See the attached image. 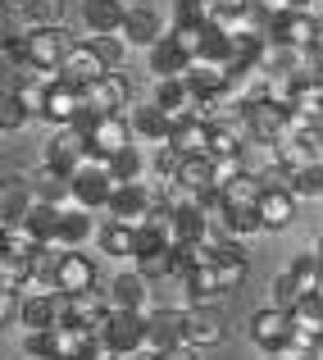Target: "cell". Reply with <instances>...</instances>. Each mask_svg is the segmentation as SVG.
I'll return each mask as SVG.
<instances>
[{
	"label": "cell",
	"mask_w": 323,
	"mask_h": 360,
	"mask_svg": "<svg viewBox=\"0 0 323 360\" xmlns=\"http://www.w3.org/2000/svg\"><path fill=\"white\" fill-rule=\"evenodd\" d=\"M23 46H27V69H64V55L78 41L64 23H51V27H27Z\"/></svg>",
	"instance_id": "cell-1"
},
{
	"label": "cell",
	"mask_w": 323,
	"mask_h": 360,
	"mask_svg": "<svg viewBox=\"0 0 323 360\" xmlns=\"http://www.w3.org/2000/svg\"><path fill=\"white\" fill-rule=\"evenodd\" d=\"M91 160V146H87V132L78 128V123H69V128H55V137L46 141V169H55V174L73 178L82 165Z\"/></svg>",
	"instance_id": "cell-2"
},
{
	"label": "cell",
	"mask_w": 323,
	"mask_h": 360,
	"mask_svg": "<svg viewBox=\"0 0 323 360\" xmlns=\"http://www.w3.org/2000/svg\"><path fill=\"white\" fill-rule=\"evenodd\" d=\"M287 105H278V101H246V132H251V141H260V146H278L282 137H287Z\"/></svg>",
	"instance_id": "cell-3"
},
{
	"label": "cell",
	"mask_w": 323,
	"mask_h": 360,
	"mask_svg": "<svg viewBox=\"0 0 323 360\" xmlns=\"http://www.w3.org/2000/svg\"><path fill=\"white\" fill-rule=\"evenodd\" d=\"M114 178H110V169H105V160H87V165L73 174V205H82V210H105L110 205V196H114Z\"/></svg>",
	"instance_id": "cell-4"
},
{
	"label": "cell",
	"mask_w": 323,
	"mask_h": 360,
	"mask_svg": "<svg viewBox=\"0 0 323 360\" xmlns=\"http://www.w3.org/2000/svg\"><path fill=\"white\" fill-rule=\"evenodd\" d=\"M296 338V324H291V310H278V306H264L251 315V342L260 347L264 356H278L282 347Z\"/></svg>",
	"instance_id": "cell-5"
},
{
	"label": "cell",
	"mask_w": 323,
	"mask_h": 360,
	"mask_svg": "<svg viewBox=\"0 0 323 360\" xmlns=\"http://www.w3.org/2000/svg\"><path fill=\"white\" fill-rule=\"evenodd\" d=\"M110 219L128 224V229H141V224L155 214V196H150V183H119L105 205Z\"/></svg>",
	"instance_id": "cell-6"
},
{
	"label": "cell",
	"mask_w": 323,
	"mask_h": 360,
	"mask_svg": "<svg viewBox=\"0 0 323 360\" xmlns=\"http://www.w3.org/2000/svg\"><path fill=\"white\" fill-rule=\"evenodd\" d=\"M132 141H137V132H132L128 115H100L91 123V132H87L91 160H110V155H119V150H128Z\"/></svg>",
	"instance_id": "cell-7"
},
{
	"label": "cell",
	"mask_w": 323,
	"mask_h": 360,
	"mask_svg": "<svg viewBox=\"0 0 323 360\" xmlns=\"http://www.w3.org/2000/svg\"><path fill=\"white\" fill-rule=\"evenodd\" d=\"M319 32H323V23L310 14V9H291V14H282V18H273V23H269V37H273V41H282L287 51H315Z\"/></svg>",
	"instance_id": "cell-8"
},
{
	"label": "cell",
	"mask_w": 323,
	"mask_h": 360,
	"mask_svg": "<svg viewBox=\"0 0 323 360\" xmlns=\"http://www.w3.org/2000/svg\"><path fill=\"white\" fill-rule=\"evenodd\" d=\"M55 288L69 292V297H78V292H96L100 288V260L87 255L82 246H78V251H64L60 274H55Z\"/></svg>",
	"instance_id": "cell-9"
},
{
	"label": "cell",
	"mask_w": 323,
	"mask_h": 360,
	"mask_svg": "<svg viewBox=\"0 0 323 360\" xmlns=\"http://www.w3.org/2000/svg\"><path fill=\"white\" fill-rule=\"evenodd\" d=\"M82 96H87V110H96V115H128L132 82L123 78L119 69H110L105 78H96L91 87H82Z\"/></svg>",
	"instance_id": "cell-10"
},
{
	"label": "cell",
	"mask_w": 323,
	"mask_h": 360,
	"mask_svg": "<svg viewBox=\"0 0 323 360\" xmlns=\"http://www.w3.org/2000/svg\"><path fill=\"white\" fill-rule=\"evenodd\" d=\"M183 333H187V342L192 347H218L223 342V333H228V319H223V310H214V306H187L183 310Z\"/></svg>",
	"instance_id": "cell-11"
},
{
	"label": "cell",
	"mask_w": 323,
	"mask_h": 360,
	"mask_svg": "<svg viewBox=\"0 0 323 360\" xmlns=\"http://www.w3.org/2000/svg\"><path fill=\"white\" fill-rule=\"evenodd\" d=\"M187 342V333H183V310H173V306H155L146 315V347L150 352H173V347H183Z\"/></svg>",
	"instance_id": "cell-12"
},
{
	"label": "cell",
	"mask_w": 323,
	"mask_h": 360,
	"mask_svg": "<svg viewBox=\"0 0 323 360\" xmlns=\"http://www.w3.org/2000/svg\"><path fill=\"white\" fill-rule=\"evenodd\" d=\"M105 342L119 356L146 352V315H141V310H114V319H110V328H105Z\"/></svg>",
	"instance_id": "cell-13"
},
{
	"label": "cell",
	"mask_w": 323,
	"mask_h": 360,
	"mask_svg": "<svg viewBox=\"0 0 323 360\" xmlns=\"http://www.w3.org/2000/svg\"><path fill=\"white\" fill-rule=\"evenodd\" d=\"M128 119H132V132H137V141H150V146H169V141H173L178 119L169 115V110H159L155 101H150V105L128 110Z\"/></svg>",
	"instance_id": "cell-14"
},
{
	"label": "cell",
	"mask_w": 323,
	"mask_h": 360,
	"mask_svg": "<svg viewBox=\"0 0 323 360\" xmlns=\"http://www.w3.org/2000/svg\"><path fill=\"white\" fill-rule=\"evenodd\" d=\"M60 292H27L23 297V315H18V328L23 333H46V328H60Z\"/></svg>",
	"instance_id": "cell-15"
},
{
	"label": "cell",
	"mask_w": 323,
	"mask_h": 360,
	"mask_svg": "<svg viewBox=\"0 0 323 360\" xmlns=\"http://www.w3.org/2000/svg\"><path fill=\"white\" fill-rule=\"evenodd\" d=\"M146 64H150V73H155V82L159 78H187V73L196 69V60L173 41V32H164L155 46H150V60Z\"/></svg>",
	"instance_id": "cell-16"
},
{
	"label": "cell",
	"mask_w": 323,
	"mask_h": 360,
	"mask_svg": "<svg viewBox=\"0 0 323 360\" xmlns=\"http://www.w3.org/2000/svg\"><path fill=\"white\" fill-rule=\"evenodd\" d=\"M150 297H155V292H150V278L141 269H128L110 283L114 310H141V315H150Z\"/></svg>",
	"instance_id": "cell-17"
},
{
	"label": "cell",
	"mask_w": 323,
	"mask_h": 360,
	"mask_svg": "<svg viewBox=\"0 0 323 360\" xmlns=\"http://www.w3.org/2000/svg\"><path fill=\"white\" fill-rule=\"evenodd\" d=\"M82 110H87L82 87L64 78V82H55V87H51V101H46V115H41V119H51L55 128H69V123H78Z\"/></svg>",
	"instance_id": "cell-18"
},
{
	"label": "cell",
	"mask_w": 323,
	"mask_h": 360,
	"mask_svg": "<svg viewBox=\"0 0 323 360\" xmlns=\"http://www.w3.org/2000/svg\"><path fill=\"white\" fill-rule=\"evenodd\" d=\"M110 73V64L96 55V46H91V37L87 41H78L69 55H64V78L69 82H78V87H91L96 78H105Z\"/></svg>",
	"instance_id": "cell-19"
},
{
	"label": "cell",
	"mask_w": 323,
	"mask_h": 360,
	"mask_svg": "<svg viewBox=\"0 0 323 360\" xmlns=\"http://www.w3.org/2000/svg\"><path fill=\"white\" fill-rule=\"evenodd\" d=\"M82 23L91 37H114L128 23V5L123 0H82Z\"/></svg>",
	"instance_id": "cell-20"
},
{
	"label": "cell",
	"mask_w": 323,
	"mask_h": 360,
	"mask_svg": "<svg viewBox=\"0 0 323 360\" xmlns=\"http://www.w3.org/2000/svg\"><path fill=\"white\" fill-rule=\"evenodd\" d=\"M27 229V238L32 242H55L60 246V229H64V205H46V201H32L27 205V214L18 219Z\"/></svg>",
	"instance_id": "cell-21"
},
{
	"label": "cell",
	"mask_w": 323,
	"mask_h": 360,
	"mask_svg": "<svg viewBox=\"0 0 323 360\" xmlns=\"http://www.w3.org/2000/svg\"><path fill=\"white\" fill-rule=\"evenodd\" d=\"M210 132H214V123H210V119H201V115L192 110L187 119H178L173 141H169V146H178L183 155H210Z\"/></svg>",
	"instance_id": "cell-22"
},
{
	"label": "cell",
	"mask_w": 323,
	"mask_h": 360,
	"mask_svg": "<svg viewBox=\"0 0 323 360\" xmlns=\"http://www.w3.org/2000/svg\"><path fill=\"white\" fill-rule=\"evenodd\" d=\"M159 37H164V27H159V14L150 5H132L128 9V23H123V41L128 46H155Z\"/></svg>",
	"instance_id": "cell-23"
},
{
	"label": "cell",
	"mask_w": 323,
	"mask_h": 360,
	"mask_svg": "<svg viewBox=\"0 0 323 360\" xmlns=\"http://www.w3.org/2000/svg\"><path fill=\"white\" fill-rule=\"evenodd\" d=\"M155 105L159 110H169L173 119H187L196 110V91H192V82L187 78H159L155 82Z\"/></svg>",
	"instance_id": "cell-24"
},
{
	"label": "cell",
	"mask_w": 323,
	"mask_h": 360,
	"mask_svg": "<svg viewBox=\"0 0 323 360\" xmlns=\"http://www.w3.org/2000/svg\"><path fill=\"white\" fill-rule=\"evenodd\" d=\"M296 192H264L260 196V214H264V233H282L291 219H296Z\"/></svg>",
	"instance_id": "cell-25"
},
{
	"label": "cell",
	"mask_w": 323,
	"mask_h": 360,
	"mask_svg": "<svg viewBox=\"0 0 323 360\" xmlns=\"http://www.w3.org/2000/svg\"><path fill=\"white\" fill-rule=\"evenodd\" d=\"M183 292L187 306H210V301L223 292V278H218V264H201V269L183 274Z\"/></svg>",
	"instance_id": "cell-26"
},
{
	"label": "cell",
	"mask_w": 323,
	"mask_h": 360,
	"mask_svg": "<svg viewBox=\"0 0 323 360\" xmlns=\"http://www.w3.org/2000/svg\"><path fill=\"white\" fill-rule=\"evenodd\" d=\"M96 242H100V255H110V260H128V255H137V229H128V224H119V219L100 224Z\"/></svg>",
	"instance_id": "cell-27"
},
{
	"label": "cell",
	"mask_w": 323,
	"mask_h": 360,
	"mask_svg": "<svg viewBox=\"0 0 323 360\" xmlns=\"http://www.w3.org/2000/svg\"><path fill=\"white\" fill-rule=\"evenodd\" d=\"M319 150H323V141H319V137H282L278 146H273V160H278V165H287L291 174H296V169L315 165Z\"/></svg>",
	"instance_id": "cell-28"
},
{
	"label": "cell",
	"mask_w": 323,
	"mask_h": 360,
	"mask_svg": "<svg viewBox=\"0 0 323 360\" xmlns=\"http://www.w3.org/2000/svg\"><path fill=\"white\" fill-rule=\"evenodd\" d=\"M96 219H91V210H82V205H69L64 210V229H60V246L64 251H78V246H87L96 238Z\"/></svg>",
	"instance_id": "cell-29"
},
{
	"label": "cell",
	"mask_w": 323,
	"mask_h": 360,
	"mask_svg": "<svg viewBox=\"0 0 323 360\" xmlns=\"http://www.w3.org/2000/svg\"><path fill=\"white\" fill-rule=\"evenodd\" d=\"M291 324H296V338L319 342V338H323V292H310V297L296 301V310H291Z\"/></svg>",
	"instance_id": "cell-30"
},
{
	"label": "cell",
	"mask_w": 323,
	"mask_h": 360,
	"mask_svg": "<svg viewBox=\"0 0 323 360\" xmlns=\"http://www.w3.org/2000/svg\"><path fill=\"white\" fill-rule=\"evenodd\" d=\"M218 229L228 233V238H255V233H264V214L260 205H228L223 219H218Z\"/></svg>",
	"instance_id": "cell-31"
},
{
	"label": "cell",
	"mask_w": 323,
	"mask_h": 360,
	"mask_svg": "<svg viewBox=\"0 0 323 360\" xmlns=\"http://www.w3.org/2000/svg\"><path fill=\"white\" fill-rule=\"evenodd\" d=\"M32 201H46V205L73 201V178H64V174H55V169L41 165V174H37V183H32ZM64 210H69V205H64Z\"/></svg>",
	"instance_id": "cell-32"
},
{
	"label": "cell",
	"mask_w": 323,
	"mask_h": 360,
	"mask_svg": "<svg viewBox=\"0 0 323 360\" xmlns=\"http://www.w3.org/2000/svg\"><path fill=\"white\" fill-rule=\"evenodd\" d=\"M178 183H183L187 196L205 192V187H214V160L210 155H187L183 160V174H178Z\"/></svg>",
	"instance_id": "cell-33"
},
{
	"label": "cell",
	"mask_w": 323,
	"mask_h": 360,
	"mask_svg": "<svg viewBox=\"0 0 323 360\" xmlns=\"http://www.w3.org/2000/svg\"><path fill=\"white\" fill-rule=\"evenodd\" d=\"M105 169H110L114 183H141V174H146V160H141L137 141H132L128 150H119V155H110V160H105Z\"/></svg>",
	"instance_id": "cell-34"
},
{
	"label": "cell",
	"mask_w": 323,
	"mask_h": 360,
	"mask_svg": "<svg viewBox=\"0 0 323 360\" xmlns=\"http://www.w3.org/2000/svg\"><path fill=\"white\" fill-rule=\"evenodd\" d=\"M305 297L301 292V283H296V274L291 269H282V274H273V283H269V306H278V310H296V301Z\"/></svg>",
	"instance_id": "cell-35"
},
{
	"label": "cell",
	"mask_w": 323,
	"mask_h": 360,
	"mask_svg": "<svg viewBox=\"0 0 323 360\" xmlns=\"http://www.w3.org/2000/svg\"><path fill=\"white\" fill-rule=\"evenodd\" d=\"M287 269L296 274V283H301V292H305V297H310V292H319V278H323V260H319L315 251L296 255V260H291Z\"/></svg>",
	"instance_id": "cell-36"
},
{
	"label": "cell",
	"mask_w": 323,
	"mask_h": 360,
	"mask_svg": "<svg viewBox=\"0 0 323 360\" xmlns=\"http://www.w3.org/2000/svg\"><path fill=\"white\" fill-rule=\"evenodd\" d=\"M291 192H296L301 201H315V196H323V165H319V160L291 174Z\"/></svg>",
	"instance_id": "cell-37"
},
{
	"label": "cell",
	"mask_w": 323,
	"mask_h": 360,
	"mask_svg": "<svg viewBox=\"0 0 323 360\" xmlns=\"http://www.w3.org/2000/svg\"><path fill=\"white\" fill-rule=\"evenodd\" d=\"M27 119H32V115H27V105L14 96V87H9V91H5V101H0V128H5V132H18Z\"/></svg>",
	"instance_id": "cell-38"
},
{
	"label": "cell",
	"mask_w": 323,
	"mask_h": 360,
	"mask_svg": "<svg viewBox=\"0 0 323 360\" xmlns=\"http://www.w3.org/2000/svg\"><path fill=\"white\" fill-rule=\"evenodd\" d=\"M255 178H260L264 192H291V169L278 165V160H269L264 169H255Z\"/></svg>",
	"instance_id": "cell-39"
},
{
	"label": "cell",
	"mask_w": 323,
	"mask_h": 360,
	"mask_svg": "<svg viewBox=\"0 0 323 360\" xmlns=\"http://www.w3.org/2000/svg\"><path fill=\"white\" fill-rule=\"evenodd\" d=\"M51 23H64V0H37L27 9V27H51Z\"/></svg>",
	"instance_id": "cell-40"
},
{
	"label": "cell",
	"mask_w": 323,
	"mask_h": 360,
	"mask_svg": "<svg viewBox=\"0 0 323 360\" xmlns=\"http://www.w3.org/2000/svg\"><path fill=\"white\" fill-rule=\"evenodd\" d=\"M91 46H96V55L110 64V69H119L123 55H128V41H123V32H114V37H91Z\"/></svg>",
	"instance_id": "cell-41"
},
{
	"label": "cell",
	"mask_w": 323,
	"mask_h": 360,
	"mask_svg": "<svg viewBox=\"0 0 323 360\" xmlns=\"http://www.w3.org/2000/svg\"><path fill=\"white\" fill-rule=\"evenodd\" d=\"M242 174H251L246 169V155H228V160H214V187H232Z\"/></svg>",
	"instance_id": "cell-42"
},
{
	"label": "cell",
	"mask_w": 323,
	"mask_h": 360,
	"mask_svg": "<svg viewBox=\"0 0 323 360\" xmlns=\"http://www.w3.org/2000/svg\"><path fill=\"white\" fill-rule=\"evenodd\" d=\"M218 264V278H223V292L242 288L246 283V269H251V260H214Z\"/></svg>",
	"instance_id": "cell-43"
},
{
	"label": "cell",
	"mask_w": 323,
	"mask_h": 360,
	"mask_svg": "<svg viewBox=\"0 0 323 360\" xmlns=\"http://www.w3.org/2000/svg\"><path fill=\"white\" fill-rule=\"evenodd\" d=\"M255 5H260L269 18H282V14H291V9H301V0H255Z\"/></svg>",
	"instance_id": "cell-44"
},
{
	"label": "cell",
	"mask_w": 323,
	"mask_h": 360,
	"mask_svg": "<svg viewBox=\"0 0 323 360\" xmlns=\"http://www.w3.org/2000/svg\"><path fill=\"white\" fill-rule=\"evenodd\" d=\"M159 360H201V347H192V342H183V347H173V352H164Z\"/></svg>",
	"instance_id": "cell-45"
},
{
	"label": "cell",
	"mask_w": 323,
	"mask_h": 360,
	"mask_svg": "<svg viewBox=\"0 0 323 360\" xmlns=\"http://www.w3.org/2000/svg\"><path fill=\"white\" fill-rule=\"evenodd\" d=\"M32 5H37V0H5V9H9V14H27Z\"/></svg>",
	"instance_id": "cell-46"
},
{
	"label": "cell",
	"mask_w": 323,
	"mask_h": 360,
	"mask_svg": "<svg viewBox=\"0 0 323 360\" xmlns=\"http://www.w3.org/2000/svg\"><path fill=\"white\" fill-rule=\"evenodd\" d=\"M301 9H310V14H315L319 23H323V0H301Z\"/></svg>",
	"instance_id": "cell-47"
},
{
	"label": "cell",
	"mask_w": 323,
	"mask_h": 360,
	"mask_svg": "<svg viewBox=\"0 0 323 360\" xmlns=\"http://www.w3.org/2000/svg\"><path fill=\"white\" fill-rule=\"evenodd\" d=\"M123 360H159V352H150V347H146V352H132V356H123Z\"/></svg>",
	"instance_id": "cell-48"
},
{
	"label": "cell",
	"mask_w": 323,
	"mask_h": 360,
	"mask_svg": "<svg viewBox=\"0 0 323 360\" xmlns=\"http://www.w3.org/2000/svg\"><path fill=\"white\" fill-rule=\"evenodd\" d=\"M246 5H255V0H223V9H246Z\"/></svg>",
	"instance_id": "cell-49"
},
{
	"label": "cell",
	"mask_w": 323,
	"mask_h": 360,
	"mask_svg": "<svg viewBox=\"0 0 323 360\" xmlns=\"http://www.w3.org/2000/svg\"><path fill=\"white\" fill-rule=\"evenodd\" d=\"M310 360H323V338L315 342V352H310Z\"/></svg>",
	"instance_id": "cell-50"
},
{
	"label": "cell",
	"mask_w": 323,
	"mask_h": 360,
	"mask_svg": "<svg viewBox=\"0 0 323 360\" xmlns=\"http://www.w3.org/2000/svg\"><path fill=\"white\" fill-rule=\"evenodd\" d=\"M315 255H319V260H323V238H319V242H315Z\"/></svg>",
	"instance_id": "cell-51"
},
{
	"label": "cell",
	"mask_w": 323,
	"mask_h": 360,
	"mask_svg": "<svg viewBox=\"0 0 323 360\" xmlns=\"http://www.w3.org/2000/svg\"><path fill=\"white\" fill-rule=\"evenodd\" d=\"M319 55H323V32H319Z\"/></svg>",
	"instance_id": "cell-52"
},
{
	"label": "cell",
	"mask_w": 323,
	"mask_h": 360,
	"mask_svg": "<svg viewBox=\"0 0 323 360\" xmlns=\"http://www.w3.org/2000/svg\"><path fill=\"white\" fill-rule=\"evenodd\" d=\"M319 141H323V119H319Z\"/></svg>",
	"instance_id": "cell-53"
},
{
	"label": "cell",
	"mask_w": 323,
	"mask_h": 360,
	"mask_svg": "<svg viewBox=\"0 0 323 360\" xmlns=\"http://www.w3.org/2000/svg\"><path fill=\"white\" fill-rule=\"evenodd\" d=\"M178 5H196V0H178Z\"/></svg>",
	"instance_id": "cell-54"
},
{
	"label": "cell",
	"mask_w": 323,
	"mask_h": 360,
	"mask_svg": "<svg viewBox=\"0 0 323 360\" xmlns=\"http://www.w3.org/2000/svg\"><path fill=\"white\" fill-rule=\"evenodd\" d=\"M319 87H323V69H319Z\"/></svg>",
	"instance_id": "cell-55"
},
{
	"label": "cell",
	"mask_w": 323,
	"mask_h": 360,
	"mask_svg": "<svg viewBox=\"0 0 323 360\" xmlns=\"http://www.w3.org/2000/svg\"><path fill=\"white\" fill-rule=\"evenodd\" d=\"M269 360H282V356H269Z\"/></svg>",
	"instance_id": "cell-56"
},
{
	"label": "cell",
	"mask_w": 323,
	"mask_h": 360,
	"mask_svg": "<svg viewBox=\"0 0 323 360\" xmlns=\"http://www.w3.org/2000/svg\"><path fill=\"white\" fill-rule=\"evenodd\" d=\"M123 5H128V0H123ZM128 9H132V5H128Z\"/></svg>",
	"instance_id": "cell-57"
}]
</instances>
